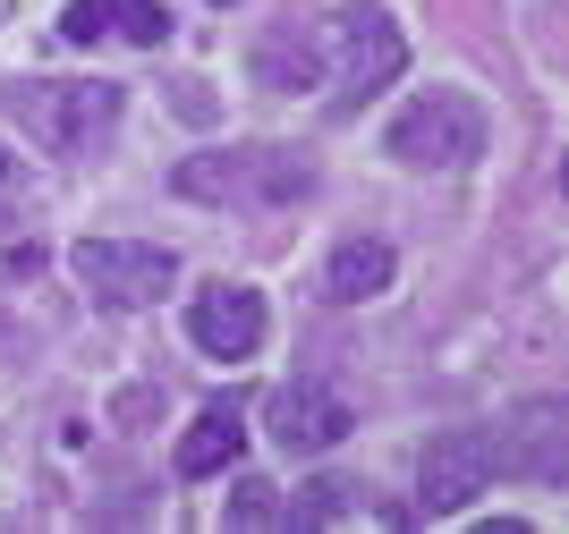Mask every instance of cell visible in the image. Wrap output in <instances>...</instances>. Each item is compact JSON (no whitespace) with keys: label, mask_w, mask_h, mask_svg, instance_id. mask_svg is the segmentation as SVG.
Returning <instances> with one entry per match:
<instances>
[{"label":"cell","mask_w":569,"mask_h":534,"mask_svg":"<svg viewBox=\"0 0 569 534\" xmlns=\"http://www.w3.org/2000/svg\"><path fill=\"white\" fill-rule=\"evenodd\" d=\"M221 9H230V0H221Z\"/></svg>","instance_id":"18"},{"label":"cell","mask_w":569,"mask_h":534,"mask_svg":"<svg viewBox=\"0 0 569 534\" xmlns=\"http://www.w3.org/2000/svg\"><path fill=\"white\" fill-rule=\"evenodd\" d=\"M221 526H238V534L289 526V501H281V484H263V475H247V484H230V510H221Z\"/></svg>","instance_id":"13"},{"label":"cell","mask_w":569,"mask_h":534,"mask_svg":"<svg viewBox=\"0 0 569 534\" xmlns=\"http://www.w3.org/2000/svg\"><path fill=\"white\" fill-rule=\"evenodd\" d=\"M60 34H69V43H102V34H111V0H69V9H60Z\"/></svg>","instance_id":"15"},{"label":"cell","mask_w":569,"mask_h":534,"mask_svg":"<svg viewBox=\"0 0 569 534\" xmlns=\"http://www.w3.org/2000/svg\"><path fill=\"white\" fill-rule=\"evenodd\" d=\"M179 195L188 204H256V212H281L315 187V162L289 153V144H230V153H188L179 162Z\"/></svg>","instance_id":"1"},{"label":"cell","mask_w":569,"mask_h":534,"mask_svg":"<svg viewBox=\"0 0 569 534\" xmlns=\"http://www.w3.org/2000/svg\"><path fill=\"white\" fill-rule=\"evenodd\" d=\"M111 34H128V43H170V9L162 0H111Z\"/></svg>","instance_id":"14"},{"label":"cell","mask_w":569,"mask_h":534,"mask_svg":"<svg viewBox=\"0 0 569 534\" xmlns=\"http://www.w3.org/2000/svg\"><path fill=\"white\" fill-rule=\"evenodd\" d=\"M9 119L43 153H77V144H94L119 119V85H102V77L94 85H9Z\"/></svg>","instance_id":"5"},{"label":"cell","mask_w":569,"mask_h":534,"mask_svg":"<svg viewBox=\"0 0 569 534\" xmlns=\"http://www.w3.org/2000/svg\"><path fill=\"white\" fill-rule=\"evenodd\" d=\"M493 475H501V459H493V433H485V424L433 433L426 459H417V510H426V517H451V510H468Z\"/></svg>","instance_id":"6"},{"label":"cell","mask_w":569,"mask_h":534,"mask_svg":"<svg viewBox=\"0 0 569 534\" xmlns=\"http://www.w3.org/2000/svg\"><path fill=\"white\" fill-rule=\"evenodd\" d=\"M238 450H247V416H238V399H213V407L179 433V475H188V484H204V475H221Z\"/></svg>","instance_id":"10"},{"label":"cell","mask_w":569,"mask_h":534,"mask_svg":"<svg viewBox=\"0 0 569 534\" xmlns=\"http://www.w3.org/2000/svg\"><path fill=\"white\" fill-rule=\"evenodd\" d=\"M391 289V246L382 238H340L332 263H323V298L332 305H366Z\"/></svg>","instance_id":"11"},{"label":"cell","mask_w":569,"mask_h":534,"mask_svg":"<svg viewBox=\"0 0 569 534\" xmlns=\"http://www.w3.org/2000/svg\"><path fill=\"white\" fill-rule=\"evenodd\" d=\"M332 51H340V111L375 102L382 85H400L408 69V43H400V18L382 0H349L332 18Z\"/></svg>","instance_id":"4"},{"label":"cell","mask_w":569,"mask_h":534,"mask_svg":"<svg viewBox=\"0 0 569 534\" xmlns=\"http://www.w3.org/2000/svg\"><path fill=\"white\" fill-rule=\"evenodd\" d=\"M43 272V246H9V255H0V280H34Z\"/></svg>","instance_id":"16"},{"label":"cell","mask_w":569,"mask_h":534,"mask_svg":"<svg viewBox=\"0 0 569 534\" xmlns=\"http://www.w3.org/2000/svg\"><path fill=\"white\" fill-rule=\"evenodd\" d=\"M263 331H272V314H263V289H247V280H213V289H196L188 305V340L204 356H221V365H238V356L263 349Z\"/></svg>","instance_id":"7"},{"label":"cell","mask_w":569,"mask_h":534,"mask_svg":"<svg viewBox=\"0 0 569 534\" xmlns=\"http://www.w3.org/2000/svg\"><path fill=\"white\" fill-rule=\"evenodd\" d=\"M323 77V34H307V26H272L256 43V85H272V93H298V85H315Z\"/></svg>","instance_id":"12"},{"label":"cell","mask_w":569,"mask_h":534,"mask_svg":"<svg viewBox=\"0 0 569 534\" xmlns=\"http://www.w3.org/2000/svg\"><path fill=\"white\" fill-rule=\"evenodd\" d=\"M69 272L86 280L94 305L137 314V305H162V289L179 280V255H170V246H137V238H77Z\"/></svg>","instance_id":"3"},{"label":"cell","mask_w":569,"mask_h":534,"mask_svg":"<svg viewBox=\"0 0 569 534\" xmlns=\"http://www.w3.org/2000/svg\"><path fill=\"white\" fill-rule=\"evenodd\" d=\"M272 442L289 450V459H323V450L349 442V399L323 391V382H289V391H272Z\"/></svg>","instance_id":"9"},{"label":"cell","mask_w":569,"mask_h":534,"mask_svg":"<svg viewBox=\"0 0 569 534\" xmlns=\"http://www.w3.org/2000/svg\"><path fill=\"white\" fill-rule=\"evenodd\" d=\"M0 179H9V144H0Z\"/></svg>","instance_id":"17"},{"label":"cell","mask_w":569,"mask_h":534,"mask_svg":"<svg viewBox=\"0 0 569 534\" xmlns=\"http://www.w3.org/2000/svg\"><path fill=\"white\" fill-rule=\"evenodd\" d=\"M382 144H391L408 170H459V162L485 153V111H476L468 93L433 85V93H417V102L391 119V137H382Z\"/></svg>","instance_id":"2"},{"label":"cell","mask_w":569,"mask_h":534,"mask_svg":"<svg viewBox=\"0 0 569 534\" xmlns=\"http://www.w3.org/2000/svg\"><path fill=\"white\" fill-rule=\"evenodd\" d=\"M501 475H527V484H561L569 475V407L561 399H527L519 416L493 433Z\"/></svg>","instance_id":"8"}]
</instances>
